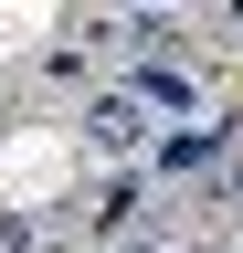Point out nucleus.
<instances>
[{"label": "nucleus", "instance_id": "obj_1", "mask_svg": "<svg viewBox=\"0 0 243 253\" xmlns=\"http://www.w3.org/2000/svg\"><path fill=\"white\" fill-rule=\"evenodd\" d=\"M85 148L127 169V158H148V148H169V126H159V106H148L138 84H96V95H85Z\"/></svg>", "mask_w": 243, "mask_h": 253}, {"label": "nucleus", "instance_id": "obj_2", "mask_svg": "<svg viewBox=\"0 0 243 253\" xmlns=\"http://www.w3.org/2000/svg\"><path fill=\"white\" fill-rule=\"evenodd\" d=\"M138 201H148V190H138L127 169H106L96 190H85V232H96V243H106V232H138Z\"/></svg>", "mask_w": 243, "mask_h": 253}, {"label": "nucleus", "instance_id": "obj_3", "mask_svg": "<svg viewBox=\"0 0 243 253\" xmlns=\"http://www.w3.org/2000/svg\"><path fill=\"white\" fill-rule=\"evenodd\" d=\"M138 95L159 106V126H169V116H201V74H191L180 53H169V63H138Z\"/></svg>", "mask_w": 243, "mask_h": 253}, {"label": "nucleus", "instance_id": "obj_4", "mask_svg": "<svg viewBox=\"0 0 243 253\" xmlns=\"http://www.w3.org/2000/svg\"><path fill=\"white\" fill-rule=\"evenodd\" d=\"M116 253H180V232H169V221H138V232L116 243Z\"/></svg>", "mask_w": 243, "mask_h": 253}, {"label": "nucleus", "instance_id": "obj_5", "mask_svg": "<svg viewBox=\"0 0 243 253\" xmlns=\"http://www.w3.org/2000/svg\"><path fill=\"white\" fill-rule=\"evenodd\" d=\"M0 253H43V232H32L21 211H0Z\"/></svg>", "mask_w": 243, "mask_h": 253}, {"label": "nucleus", "instance_id": "obj_6", "mask_svg": "<svg viewBox=\"0 0 243 253\" xmlns=\"http://www.w3.org/2000/svg\"><path fill=\"white\" fill-rule=\"evenodd\" d=\"M222 201H233V211H243V158H233V169H222Z\"/></svg>", "mask_w": 243, "mask_h": 253}]
</instances>
